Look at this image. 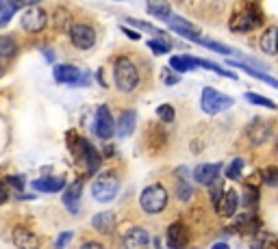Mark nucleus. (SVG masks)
I'll return each mask as SVG.
<instances>
[{
    "label": "nucleus",
    "instance_id": "obj_1",
    "mask_svg": "<svg viewBox=\"0 0 278 249\" xmlns=\"http://www.w3.org/2000/svg\"><path fill=\"white\" fill-rule=\"evenodd\" d=\"M113 76H115L117 89L124 91V94L135 91L137 84H139V70H137V65L130 61L128 56H122V58H117V61H115Z\"/></svg>",
    "mask_w": 278,
    "mask_h": 249
},
{
    "label": "nucleus",
    "instance_id": "obj_2",
    "mask_svg": "<svg viewBox=\"0 0 278 249\" xmlns=\"http://www.w3.org/2000/svg\"><path fill=\"white\" fill-rule=\"evenodd\" d=\"M235 104V100L226 94H222V91H217L213 87H204L202 89V98H200V106L207 115H217L222 113V110L230 108Z\"/></svg>",
    "mask_w": 278,
    "mask_h": 249
},
{
    "label": "nucleus",
    "instance_id": "obj_3",
    "mask_svg": "<svg viewBox=\"0 0 278 249\" xmlns=\"http://www.w3.org/2000/svg\"><path fill=\"white\" fill-rule=\"evenodd\" d=\"M139 204L146 212L150 214H157L161 212L165 206H168V191H165L163 184H150L144 188L142 198H139Z\"/></svg>",
    "mask_w": 278,
    "mask_h": 249
},
{
    "label": "nucleus",
    "instance_id": "obj_4",
    "mask_svg": "<svg viewBox=\"0 0 278 249\" xmlns=\"http://www.w3.org/2000/svg\"><path fill=\"white\" fill-rule=\"evenodd\" d=\"M263 24V16L259 11V6H248L246 11L237 13L230 22V30L233 32H248V30H254L256 26Z\"/></svg>",
    "mask_w": 278,
    "mask_h": 249
},
{
    "label": "nucleus",
    "instance_id": "obj_5",
    "mask_svg": "<svg viewBox=\"0 0 278 249\" xmlns=\"http://www.w3.org/2000/svg\"><path fill=\"white\" fill-rule=\"evenodd\" d=\"M70 42L76 50H89L96 44V30L89 24H74L70 28Z\"/></svg>",
    "mask_w": 278,
    "mask_h": 249
},
{
    "label": "nucleus",
    "instance_id": "obj_6",
    "mask_svg": "<svg viewBox=\"0 0 278 249\" xmlns=\"http://www.w3.org/2000/svg\"><path fill=\"white\" fill-rule=\"evenodd\" d=\"M117 188H120V184H117V178L115 176H102V178H98L94 182V186H91V195H94L96 202H111L117 195Z\"/></svg>",
    "mask_w": 278,
    "mask_h": 249
},
{
    "label": "nucleus",
    "instance_id": "obj_7",
    "mask_svg": "<svg viewBox=\"0 0 278 249\" xmlns=\"http://www.w3.org/2000/svg\"><path fill=\"white\" fill-rule=\"evenodd\" d=\"M94 132L100 136V139H111L115 132V124H113V117H111L109 113V106H104V104H100L96 110V122H94Z\"/></svg>",
    "mask_w": 278,
    "mask_h": 249
},
{
    "label": "nucleus",
    "instance_id": "obj_8",
    "mask_svg": "<svg viewBox=\"0 0 278 249\" xmlns=\"http://www.w3.org/2000/svg\"><path fill=\"white\" fill-rule=\"evenodd\" d=\"M246 136L252 146H263L272 136V124L261 120V117H254L252 124H248V128H246Z\"/></svg>",
    "mask_w": 278,
    "mask_h": 249
},
{
    "label": "nucleus",
    "instance_id": "obj_9",
    "mask_svg": "<svg viewBox=\"0 0 278 249\" xmlns=\"http://www.w3.org/2000/svg\"><path fill=\"white\" fill-rule=\"evenodd\" d=\"M46 24H48V16H46L44 9H39V6H31L29 11H24L22 28L26 32H39V30L46 28Z\"/></svg>",
    "mask_w": 278,
    "mask_h": 249
},
{
    "label": "nucleus",
    "instance_id": "obj_10",
    "mask_svg": "<svg viewBox=\"0 0 278 249\" xmlns=\"http://www.w3.org/2000/svg\"><path fill=\"white\" fill-rule=\"evenodd\" d=\"M168 24H170V28L174 30V32H178V35H181V37H185V39H191V42H200V28H198L196 24L187 22V20H185V18L172 16Z\"/></svg>",
    "mask_w": 278,
    "mask_h": 249
},
{
    "label": "nucleus",
    "instance_id": "obj_11",
    "mask_svg": "<svg viewBox=\"0 0 278 249\" xmlns=\"http://www.w3.org/2000/svg\"><path fill=\"white\" fill-rule=\"evenodd\" d=\"M52 74H55V80L61 84H81L83 78V72L76 65H55Z\"/></svg>",
    "mask_w": 278,
    "mask_h": 249
},
{
    "label": "nucleus",
    "instance_id": "obj_12",
    "mask_svg": "<svg viewBox=\"0 0 278 249\" xmlns=\"http://www.w3.org/2000/svg\"><path fill=\"white\" fill-rule=\"evenodd\" d=\"M135 124H137V113L133 108H124L120 115H117V124H115V132L117 136L126 139L135 132Z\"/></svg>",
    "mask_w": 278,
    "mask_h": 249
},
{
    "label": "nucleus",
    "instance_id": "obj_13",
    "mask_svg": "<svg viewBox=\"0 0 278 249\" xmlns=\"http://www.w3.org/2000/svg\"><path fill=\"white\" fill-rule=\"evenodd\" d=\"M187 243H189V232H187V228H185L181 221L172 224V226L168 228V247H170V249H183Z\"/></svg>",
    "mask_w": 278,
    "mask_h": 249
},
{
    "label": "nucleus",
    "instance_id": "obj_14",
    "mask_svg": "<svg viewBox=\"0 0 278 249\" xmlns=\"http://www.w3.org/2000/svg\"><path fill=\"white\" fill-rule=\"evenodd\" d=\"M241 204V198L239 193L235 191V188H228L226 193H224V198L220 200V204H217V212L222 214V217H233V214L237 212V208H239Z\"/></svg>",
    "mask_w": 278,
    "mask_h": 249
},
{
    "label": "nucleus",
    "instance_id": "obj_15",
    "mask_svg": "<svg viewBox=\"0 0 278 249\" xmlns=\"http://www.w3.org/2000/svg\"><path fill=\"white\" fill-rule=\"evenodd\" d=\"M150 236L144 228H133L126 236H124V249H148Z\"/></svg>",
    "mask_w": 278,
    "mask_h": 249
},
{
    "label": "nucleus",
    "instance_id": "obj_16",
    "mask_svg": "<svg viewBox=\"0 0 278 249\" xmlns=\"http://www.w3.org/2000/svg\"><path fill=\"white\" fill-rule=\"evenodd\" d=\"M13 245L18 249H39V238L26 228H16L13 230Z\"/></svg>",
    "mask_w": 278,
    "mask_h": 249
},
{
    "label": "nucleus",
    "instance_id": "obj_17",
    "mask_svg": "<svg viewBox=\"0 0 278 249\" xmlns=\"http://www.w3.org/2000/svg\"><path fill=\"white\" fill-rule=\"evenodd\" d=\"M63 186H65L63 176H46V178H39L33 182V188L42 193H59Z\"/></svg>",
    "mask_w": 278,
    "mask_h": 249
},
{
    "label": "nucleus",
    "instance_id": "obj_18",
    "mask_svg": "<svg viewBox=\"0 0 278 249\" xmlns=\"http://www.w3.org/2000/svg\"><path fill=\"white\" fill-rule=\"evenodd\" d=\"M220 162L217 165H198L196 169H194V180L196 182H200V184H207V186H211L213 182H217V174H220Z\"/></svg>",
    "mask_w": 278,
    "mask_h": 249
},
{
    "label": "nucleus",
    "instance_id": "obj_19",
    "mask_svg": "<svg viewBox=\"0 0 278 249\" xmlns=\"http://www.w3.org/2000/svg\"><path fill=\"white\" fill-rule=\"evenodd\" d=\"M81 193H83V180H76L65 188L63 193V204L70 212H78V202H81Z\"/></svg>",
    "mask_w": 278,
    "mask_h": 249
},
{
    "label": "nucleus",
    "instance_id": "obj_20",
    "mask_svg": "<svg viewBox=\"0 0 278 249\" xmlns=\"http://www.w3.org/2000/svg\"><path fill=\"white\" fill-rule=\"evenodd\" d=\"M261 52H265V54L274 56L278 54V26H269V28H265V32L261 35Z\"/></svg>",
    "mask_w": 278,
    "mask_h": 249
},
{
    "label": "nucleus",
    "instance_id": "obj_21",
    "mask_svg": "<svg viewBox=\"0 0 278 249\" xmlns=\"http://www.w3.org/2000/svg\"><path fill=\"white\" fill-rule=\"evenodd\" d=\"M226 65H230V68H239L241 72H246V74H250L252 78H256V80H263V82H267V84H272V87L278 89V80H276V78H272L269 74H263L261 70L252 68V65H248V63H239V61H226Z\"/></svg>",
    "mask_w": 278,
    "mask_h": 249
},
{
    "label": "nucleus",
    "instance_id": "obj_22",
    "mask_svg": "<svg viewBox=\"0 0 278 249\" xmlns=\"http://www.w3.org/2000/svg\"><path fill=\"white\" fill-rule=\"evenodd\" d=\"M91 226L96 228L100 234H113L115 230V217H113V212H98L94 219H91Z\"/></svg>",
    "mask_w": 278,
    "mask_h": 249
},
{
    "label": "nucleus",
    "instance_id": "obj_23",
    "mask_svg": "<svg viewBox=\"0 0 278 249\" xmlns=\"http://www.w3.org/2000/svg\"><path fill=\"white\" fill-rule=\"evenodd\" d=\"M146 9H148L150 16L165 20V22H170V18H172V6H170L168 0H148V2H146Z\"/></svg>",
    "mask_w": 278,
    "mask_h": 249
},
{
    "label": "nucleus",
    "instance_id": "obj_24",
    "mask_svg": "<svg viewBox=\"0 0 278 249\" xmlns=\"http://www.w3.org/2000/svg\"><path fill=\"white\" fill-rule=\"evenodd\" d=\"M235 230L254 236V234L259 232V221H256V217H252V214H239V217L235 219Z\"/></svg>",
    "mask_w": 278,
    "mask_h": 249
},
{
    "label": "nucleus",
    "instance_id": "obj_25",
    "mask_svg": "<svg viewBox=\"0 0 278 249\" xmlns=\"http://www.w3.org/2000/svg\"><path fill=\"white\" fill-rule=\"evenodd\" d=\"M16 52H18L16 39L9 35H0V58H11L16 56Z\"/></svg>",
    "mask_w": 278,
    "mask_h": 249
},
{
    "label": "nucleus",
    "instance_id": "obj_26",
    "mask_svg": "<svg viewBox=\"0 0 278 249\" xmlns=\"http://www.w3.org/2000/svg\"><path fill=\"white\" fill-rule=\"evenodd\" d=\"M170 68L176 70V72H181V74H185V72H189V70H196V65L189 63L187 54H185V56H176V54H174V56L170 58Z\"/></svg>",
    "mask_w": 278,
    "mask_h": 249
},
{
    "label": "nucleus",
    "instance_id": "obj_27",
    "mask_svg": "<svg viewBox=\"0 0 278 249\" xmlns=\"http://www.w3.org/2000/svg\"><path fill=\"white\" fill-rule=\"evenodd\" d=\"M246 100H248L250 104H256V106H263V108H269V110L276 108V104L269 100V98H263V96H259V94H252V91H248V94H246Z\"/></svg>",
    "mask_w": 278,
    "mask_h": 249
},
{
    "label": "nucleus",
    "instance_id": "obj_28",
    "mask_svg": "<svg viewBox=\"0 0 278 249\" xmlns=\"http://www.w3.org/2000/svg\"><path fill=\"white\" fill-rule=\"evenodd\" d=\"M256 202H259V191L252 186V184H246V188H243V198H241V204L248 206V208H254Z\"/></svg>",
    "mask_w": 278,
    "mask_h": 249
},
{
    "label": "nucleus",
    "instance_id": "obj_29",
    "mask_svg": "<svg viewBox=\"0 0 278 249\" xmlns=\"http://www.w3.org/2000/svg\"><path fill=\"white\" fill-rule=\"evenodd\" d=\"M148 46L155 54H168V52L172 50V44L168 42V39H150Z\"/></svg>",
    "mask_w": 278,
    "mask_h": 249
},
{
    "label": "nucleus",
    "instance_id": "obj_30",
    "mask_svg": "<svg viewBox=\"0 0 278 249\" xmlns=\"http://www.w3.org/2000/svg\"><path fill=\"white\" fill-rule=\"evenodd\" d=\"M241 172H243V160H241V158H235V160L226 167V178H228V180H239V178H241Z\"/></svg>",
    "mask_w": 278,
    "mask_h": 249
},
{
    "label": "nucleus",
    "instance_id": "obj_31",
    "mask_svg": "<svg viewBox=\"0 0 278 249\" xmlns=\"http://www.w3.org/2000/svg\"><path fill=\"white\" fill-rule=\"evenodd\" d=\"M157 115H159V120L161 122H174V117H176V110L174 106H170V104H161V106H157Z\"/></svg>",
    "mask_w": 278,
    "mask_h": 249
},
{
    "label": "nucleus",
    "instance_id": "obj_32",
    "mask_svg": "<svg viewBox=\"0 0 278 249\" xmlns=\"http://www.w3.org/2000/svg\"><path fill=\"white\" fill-rule=\"evenodd\" d=\"M261 178L267 186H278V167H265L261 174Z\"/></svg>",
    "mask_w": 278,
    "mask_h": 249
},
{
    "label": "nucleus",
    "instance_id": "obj_33",
    "mask_svg": "<svg viewBox=\"0 0 278 249\" xmlns=\"http://www.w3.org/2000/svg\"><path fill=\"white\" fill-rule=\"evenodd\" d=\"M198 44L204 46V48H209V50H213V52H220V54H233V50H230L228 46H222V44H217V42H209V39H200Z\"/></svg>",
    "mask_w": 278,
    "mask_h": 249
},
{
    "label": "nucleus",
    "instance_id": "obj_34",
    "mask_svg": "<svg viewBox=\"0 0 278 249\" xmlns=\"http://www.w3.org/2000/svg\"><path fill=\"white\" fill-rule=\"evenodd\" d=\"M126 22H128L130 26H137V28H144V30H148V32H155L157 37H163V39H165V35H163L161 30H157L155 26H152V24H148V22H144V20H135V18H128Z\"/></svg>",
    "mask_w": 278,
    "mask_h": 249
},
{
    "label": "nucleus",
    "instance_id": "obj_35",
    "mask_svg": "<svg viewBox=\"0 0 278 249\" xmlns=\"http://www.w3.org/2000/svg\"><path fill=\"white\" fill-rule=\"evenodd\" d=\"M224 193H226V191L222 188V182H220V180L211 184V202H213V206L220 204V200L224 198Z\"/></svg>",
    "mask_w": 278,
    "mask_h": 249
},
{
    "label": "nucleus",
    "instance_id": "obj_36",
    "mask_svg": "<svg viewBox=\"0 0 278 249\" xmlns=\"http://www.w3.org/2000/svg\"><path fill=\"white\" fill-rule=\"evenodd\" d=\"M191 193H194L191 184H187V182H181V184H178V200L181 202H187L191 198Z\"/></svg>",
    "mask_w": 278,
    "mask_h": 249
},
{
    "label": "nucleus",
    "instance_id": "obj_37",
    "mask_svg": "<svg viewBox=\"0 0 278 249\" xmlns=\"http://www.w3.org/2000/svg\"><path fill=\"white\" fill-rule=\"evenodd\" d=\"M5 182H7V184H11L13 188H18V191L24 186V178H22V176H7Z\"/></svg>",
    "mask_w": 278,
    "mask_h": 249
},
{
    "label": "nucleus",
    "instance_id": "obj_38",
    "mask_svg": "<svg viewBox=\"0 0 278 249\" xmlns=\"http://www.w3.org/2000/svg\"><path fill=\"white\" fill-rule=\"evenodd\" d=\"M72 236H74L72 232H63V234H59V238H57V243H55V249H63V247L72 240Z\"/></svg>",
    "mask_w": 278,
    "mask_h": 249
},
{
    "label": "nucleus",
    "instance_id": "obj_39",
    "mask_svg": "<svg viewBox=\"0 0 278 249\" xmlns=\"http://www.w3.org/2000/svg\"><path fill=\"white\" fill-rule=\"evenodd\" d=\"M37 2H42V0H9V4L13 6V9H20V6H35Z\"/></svg>",
    "mask_w": 278,
    "mask_h": 249
},
{
    "label": "nucleus",
    "instance_id": "obj_40",
    "mask_svg": "<svg viewBox=\"0 0 278 249\" xmlns=\"http://www.w3.org/2000/svg\"><path fill=\"white\" fill-rule=\"evenodd\" d=\"M13 11H16V9H13L11 4H7V6H5L3 16H0V26H7V22H9V20H11V16H13Z\"/></svg>",
    "mask_w": 278,
    "mask_h": 249
},
{
    "label": "nucleus",
    "instance_id": "obj_41",
    "mask_svg": "<svg viewBox=\"0 0 278 249\" xmlns=\"http://www.w3.org/2000/svg\"><path fill=\"white\" fill-rule=\"evenodd\" d=\"M163 82H165V84H176V82H178V76L172 74L170 70H163Z\"/></svg>",
    "mask_w": 278,
    "mask_h": 249
},
{
    "label": "nucleus",
    "instance_id": "obj_42",
    "mask_svg": "<svg viewBox=\"0 0 278 249\" xmlns=\"http://www.w3.org/2000/svg\"><path fill=\"white\" fill-rule=\"evenodd\" d=\"M122 32H124V35H126L128 39H133V42H139V37H142V35H139V32H135V30L126 28V26H122Z\"/></svg>",
    "mask_w": 278,
    "mask_h": 249
},
{
    "label": "nucleus",
    "instance_id": "obj_43",
    "mask_svg": "<svg viewBox=\"0 0 278 249\" xmlns=\"http://www.w3.org/2000/svg\"><path fill=\"white\" fill-rule=\"evenodd\" d=\"M7 198H9V195H7V184L0 180V204H5Z\"/></svg>",
    "mask_w": 278,
    "mask_h": 249
},
{
    "label": "nucleus",
    "instance_id": "obj_44",
    "mask_svg": "<svg viewBox=\"0 0 278 249\" xmlns=\"http://www.w3.org/2000/svg\"><path fill=\"white\" fill-rule=\"evenodd\" d=\"M81 249H104L100 243H94V240H91V243H85Z\"/></svg>",
    "mask_w": 278,
    "mask_h": 249
},
{
    "label": "nucleus",
    "instance_id": "obj_45",
    "mask_svg": "<svg viewBox=\"0 0 278 249\" xmlns=\"http://www.w3.org/2000/svg\"><path fill=\"white\" fill-rule=\"evenodd\" d=\"M98 82H100L102 87H107V82H104V70H98Z\"/></svg>",
    "mask_w": 278,
    "mask_h": 249
},
{
    "label": "nucleus",
    "instance_id": "obj_46",
    "mask_svg": "<svg viewBox=\"0 0 278 249\" xmlns=\"http://www.w3.org/2000/svg\"><path fill=\"white\" fill-rule=\"evenodd\" d=\"M211 249H230V247H228L226 243H215V245L211 247Z\"/></svg>",
    "mask_w": 278,
    "mask_h": 249
},
{
    "label": "nucleus",
    "instance_id": "obj_47",
    "mask_svg": "<svg viewBox=\"0 0 278 249\" xmlns=\"http://www.w3.org/2000/svg\"><path fill=\"white\" fill-rule=\"evenodd\" d=\"M3 11H5V0H0V16H3Z\"/></svg>",
    "mask_w": 278,
    "mask_h": 249
},
{
    "label": "nucleus",
    "instance_id": "obj_48",
    "mask_svg": "<svg viewBox=\"0 0 278 249\" xmlns=\"http://www.w3.org/2000/svg\"><path fill=\"white\" fill-rule=\"evenodd\" d=\"M0 74H3V65H0Z\"/></svg>",
    "mask_w": 278,
    "mask_h": 249
},
{
    "label": "nucleus",
    "instance_id": "obj_49",
    "mask_svg": "<svg viewBox=\"0 0 278 249\" xmlns=\"http://www.w3.org/2000/svg\"><path fill=\"white\" fill-rule=\"evenodd\" d=\"M276 152H278V141H276Z\"/></svg>",
    "mask_w": 278,
    "mask_h": 249
}]
</instances>
